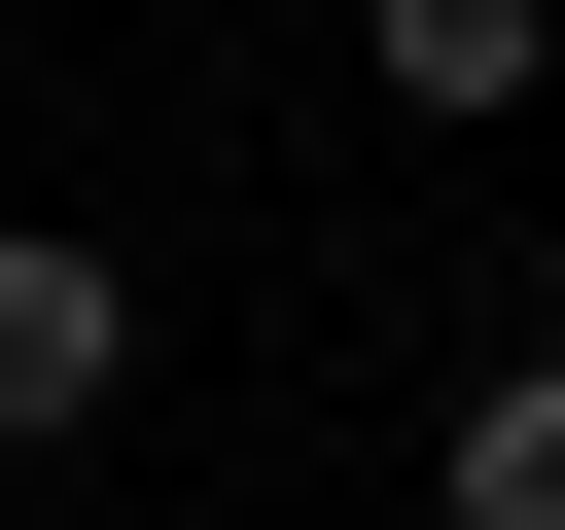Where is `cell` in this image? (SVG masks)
<instances>
[{"label":"cell","mask_w":565,"mask_h":530,"mask_svg":"<svg viewBox=\"0 0 565 530\" xmlns=\"http://www.w3.org/2000/svg\"><path fill=\"white\" fill-rule=\"evenodd\" d=\"M141 389V247H71V212H0V459H71Z\"/></svg>","instance_id":"1"},{"label":"cell","mask_w":565,"mask_h":530,"mask_svg":"<svg viewBox=\"0 0 565 530\" xmlns=\"http://www.w3.org/2000/svg\"><path fill=\"white\" fill-rule=\"evenodd\" d=\"M424 495H459V530H565V353H494V389H459V459H424Z\"/></svg>","instance_id":"3"},{"label":"cell","mask_w":565,"mask_h":530,"mask_svg":"<svg viewBox=\"0 0 565 530\" xmlns=\"http://www.w3.org/2000/svg\"><path fill=\"white\" fill-rule=\"evenodd\" d=\"M353 35H388V106H459V141H494V106L565 71V0H353Z\"/></svg>","instance_id":"2"}]
</instances>
